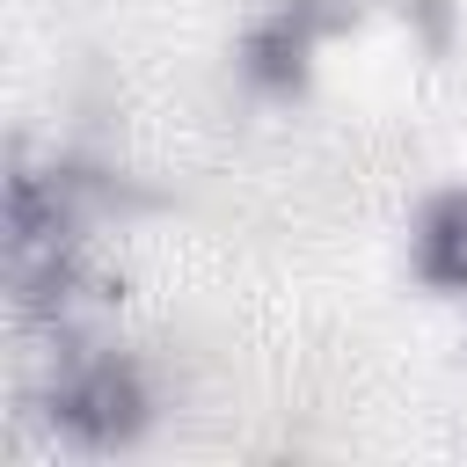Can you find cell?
I'll return each instance as SVG.
<instances>
[{
  "mask_svg": "<svg viewBox=\"0 0 467 467\" xmlns=\"http://www.w3.org/2000/svg\"><path fill=\"white\" fill-rule=\"evenodd\" d=\"M423 263L431 277H445L452 292H467V197H445L423 226Z\"/></svg>",
  "mask_w": 467,
  "mask_h": 467,
  "instance_id": "cell-1",
  "label": "cell"
}]
</instances>
